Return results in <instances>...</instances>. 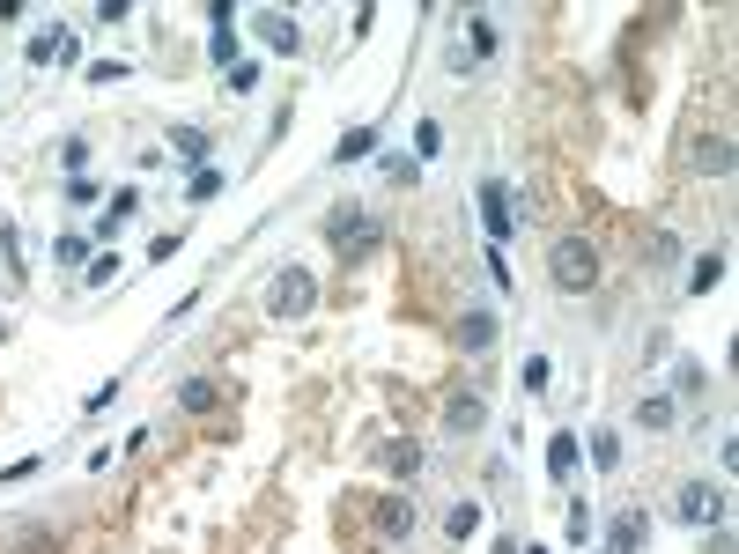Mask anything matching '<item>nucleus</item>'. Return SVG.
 I'll use <instances>...</instances> for the list:
<instances>
[{
  "label": "nucleus",
  "instance_id": "32",
  "mask_svg": "<svg viewBox=\"0 0 739 554\" xmlns=\"http://www.w3.org/2000/svg\"><path fill=\"white\" fill-rule=\"evenodd\" d=\"M533 554H540V547H533Z\"/></svg>",
  "mask_w": 739,
  "mask_h": 554
},
{
  "label": "nucleus",
  "instance_id": "31",
  "mask_svg": "<svg viewBox=\"0 0 739 554\" xmlns=\"http://www.w3.org/2000/svg\"><path fill=\"white\" fill-rule=\"evenodd\" d=\"M496 554H525V547H518V540H496Z\"/></svg>",
  "mask_w": 739,
  "mask_h": 554
},
{
  "label": "nucleus",
  "instance_id": "18",
  "mask_svg": "<svg viewBox=\"0 0 739 554\" xmlns=\"http://www.w3.org/2000/svg\"><path fill=\"white\" fill-rule=\"evenodd\" d=\"M134 215H141V193H119V200L104 207V222H97V229H104V237H119V229L134 222Z\"/></svg>",
  "mask_w": 739,
  "mask_h": 554
},
{
  "label": "nucleus",
  "instance_id": "11",
  "mask_svg": "<svg viewBox=\"0 0 739 554\" xmlns=\"http://www.w3.org/2000/svg\"><path fill=\"white\" fill-rule=\"evenodd\" d=\"M252 30H259V45H267V52H296V45H303V30L289 23V15H274V8L252 15Z\"/></svg>",
  "mask_w": 739,
  "mask_h": 554
},
{
  "label": "nucleus",
  "instance_id": "7",
  "mask_svg": "<svg viewBox=\"0 0 739 554\" xmlns=\"http://www.w3.org/2000/svg\"><path fill=\"white\" fill-rule=\"evenodd\" d=\"M481 422H488V399L481 392H451L444 399V436H473Z\"/></svg>",
  "mask_w": 739,
  "mask_h": 554
},
{
  "label": "nucleus",
  "instance_id": "23",
  "mask_svg": "<svg viewBox=\"0 0 739 554\" xmlns=\"http://www.w3.org/2000/svg\"><path fill=\"white\" fill-rule=\"evenodd\" d=\"M252 89H259V60H237L230 67V97H252Z\"/></svg>",
  "mask_w": 739,
  "mask_h": 554
},
{
  "label": "nucleus",
  "instance_id": "1",
  "mask_svg": "<svg viewBox=\"0 0 739 554\" xmlns=\"http://www.w3.org/2000/svg\"><path fill=\"white\" fill-rule=\"evenodd\" d=\"M547 281H555L562 296L599 289V244L592 237H555V252H547Z\"/></svg>",
  "mask_w": 739,
  "mask_h": 554
},
{
  "label": "nucleus",
  "instance_id": "24",
  "mask_svg": "<svg viewBox=\"0 0 739 554\" xmlns=\"http://www.w3.org/2000/svg\"><path fill=\"white\" fill-rule=\"evenodd\" d=\"M518 385H525V392H547V355H525V370H518Z\"/></svg>",
  "mask_w": 739,
  "mask_h": 554
},
{
  "label": "nucleus",
  "instance_id": "12",
  "mask_svg": "<svg viewBox=\"0 0 739 554\" xmlns=\"http://www.w3.org/2000/svg\"><path fill=\"white\" fill-rule=\"evenodd\" d=\"M377 458H385V473H392V481H422V444H407V436H392V444L377 451Z\"/></svg>",
  "mask_w": 739,
  "mask_h": 554
},
{
  "label": "nucleus",
  "instance_id": "8",
  "mask_svg": "<svg viewBox=\"0 0 739 554\" xmlns=\"http://www.w3.org/2000/svg\"><path fill=\"white\" fill-rule=\"evenodd\" d=\"M414 532V495H385V503H377V540H407Z\"/></svg>",
  "mask_w": 739,
  "mask_h": 554
},
{
  "label": "nucleus",
  "instance_id": "16",
  "mask_svg": "<svg viewBox=\"0 0 739 554\" xmlns=\"http://www.w3.org/2000/svg\"><path fill=\"white\" fill-rule=\"evenodd\" d=\"M215 399H222V385H215V377H193V385H178V407H185V414H207Z\"/></svg>",
  "mask_w": 739,
  "mask_h": 554
},
{
  "label": "nucleus",
  "instance_id": "17",
  "mask_svg": "<svg viewBox=\"0 0 739 554\" xmlns=\"http://www.w3.org/2000/svg\"><path fill=\"white\" fill-rule=\"evenodd\" d=\"M717 281H725V252H703V259H695V274H688V289H695V296H710Z\"/></svg>",
  "mask_w": 739,
  "mask_h": 554
},
{
  "label": "nucleus",
  "instance_id": "26",
  "mask_svg": "<svg viewBox=\"0 0 739 554\" xmlns=\"http://www.w3.org/2000/svg\"><path fill=\"white\" fill-rule=\"evenodd\" d=\"M222 193V178H215V170H193V185H185V200H215Z\"/></svg>",
  "mask_w": 739,
  "mask_h": 554
},
{
  "label": "nucleus",
  "instance_id": "13",
  "mask_svg": "<svg viewBox=\"0 0 739 554\" xmlns=\"http://www.w3.org/2000/svg\"><path fill=\"white\" fill-rule=\"evenodd\" d=\"M496 333H503V326H496V311H466V318H459V348H473V355L496 348Z\"/></svg>",
  "mask_w": 739,
  "mask_h": 554
},
{
  "label": "nucleus",
  "instance_id": "28",
  "mask_svg": "<svg viewBox=\"0 0 739 554\" xmlns=\"http://www.w3.org/2000/svg\"><path fill=\"white\" fill-rule=\"evenodd\" d=\"M680 259V237H673V229H658V244H651V266H673Z\"/></svg>",
  "mask_w": 739,
  "mask_h": 554
},
{
  "label": "nucleus",
  "instance_id": "20",
  "mask_svg": "<svg viewBox=\"0 0 739 554\" xmlns=\"http://www.w3.org/2000/svg\"><path fill=\"white\" fill-rule=\"evenodd\" d=\"M444 532H451V540H473V532H481V503H451Z\"/></svg>",
  "mask_w": 739,
  "mask_h": 554
},
{
  "label": "nucleus",
  "instance_id": "22",
  "mask_svg": "<svg viewBox=\"0 0 739 554\" xmlns=\"http://www.w3.org/2000/svg\"><path fill=\"white\" fill-rule=\"evenodd\" d=\"M52 259H60V266H82V259H89V237H74V229H67V237H52Z\"/></svg>",
  "mask_w": 739,
  "mask_h": 554
},
{
  "label": "nucleus",
  "instance_id": "19",
  "mask_svg": "<svg viewBox=\"0 0 739 554\" xmlns=\"http://www.w3.org/2000/svg\"><path fill=\"white\" fill-rule=\"evenodd\" d=\"M170 141H178V156H185V163H200V170H207V148H215V141H207L200 126H178Z\"/></svg>",
  "mask_w": 739,
  "mask_h": 554
},
{
  "label": "nucleus",
  "instance_id": "21",
  "mask_svg": "<svg viewBox=\"0 0 739 554\" xmlns=\"http://www.w3.org/2000/svg\"><path fill=\"white\" fill-rule=\"evenodd\" d=\"M703 385H710L703 362H680V370H673V392H680V399H703Z\"/></svg>",
  "mask_w": 739,
  "mask_h": 554
},
{
  "label": "nucleus",
  "instance_id": "27",
  "mask_svg": "<svg viewBox=\"0 0 739 554\" xmlns=\"http://www.w3.org/2000/svg\"><path fill=\"white\" fill-rule=\"evenodd\" d=\"M60 163H67V178H82V163H89V141H60Z\"/></svg>",
  "mask_w": 739,
  "mask_h": 554
},
{
  "label": "nucleus",
  "instance_id": "29",
  "mask_svg": "<svg viewBox=\"0 0 739 554\" xmlns=\"http://www.w3.org/2000/svg\"><path fill=\"white\" fill-rule=\"evenodd\" d=\"M89 82H97V89H111V82H126V60H97V67H89Z\"/></svg>",
  "mask_w": 739,
  "mask_h": 554
},
{
  "label": "nucleus",
  "instance_id": "5",
  "mask_svg": "<svg viewBox=\"0 0 739 554\" xmlns=\"http://www.w3.org/2000/svg\"><path fill=\"white\" fill-rule=\"evenodd\" d=\"M481 222H488V237H496V244L518 229V207H510V185H503V178L481 185Z\"/></svg>",
  "mask_w": 739,
  "mask_h": 554
},
{
  "label": "nucleus",
  "instance_id": "10",
  "mask_svg": "<svg viewBox=\"0 0 739 554\" xmlns=\"http://www.w3.org/2000/svg\"><path fill=\"white\" fill-rule=\"evenodd\" d=\"M695 170L703 178H732V133H703L695 141Z\"/></svg>",
  "mask_w": 739,
  "mask_h": 554
},
{
  "label": "nucleus",
  "instance_id": "4",
  "mask_svg": "<svg viewBox=\"0 0 739 554\" xmlns=\"http://www.w3.org/2000/svg\"><path fill=\"white\" fill-rule=\"evenodd\" d=\"M326 244L333 252H377V244H385V222L377 215H363V207H340V215H326Z\"/></svg>",
  "mask_w": 739,
  "mask_h": 554
},
{
  "label": "nucleus",
  "instance_id": "3",
  "mask_svg": "<svg viewBox=\"0 0 739 554\" xmlns=\"http://www.w3.org/2000/svg\"><path fill=\"white\" fill-rule=\"evenodd\" d=\"M725 503H732L725 481H688V488L673 495V518L695 525V532H710V525H725Z\"/></svg>",
  "mask_w": 739,
  "mask_h": 554
},
{
  "label": "nucleus",
  "instance_id": "15",
  "mask_svg": "<svg viewBox=\"0 0 739 554\" xmlns=\"http://www.w3.org/2000/svg\"><path fill=\"white\" fill-rule=\"evenodd\" d=\"M370 148H377V126H348V133H340V148H333V163H363Z\"/></svg>",
  "mask_w": 739,
  "mask_h": 554
},
{
  "label": "nucleus",
  "instance_id": "9",
  "mask_svg": "<svg viewBox=\"0 0 739 554\" xmlns=\"http://www.w3.org/2000/svg\"><path fill=\"white\" fill-rule=\"evenodd\" d=\"M673 422H680V399H666V392H643L636 399V429L643 436H666Z\"/></svg>",
  "mask_w": 739,
  "mask_h": 554
},
{
  "label": "nucleus",
  "instance_id": "6",
  "mask_svg": "<svg viewBox=\"0 0 739 554\" xmlns=\"http://www.w3.org/2000/svg\"><path fill=\"white\" fill-rule=\"evenodd\" d=\"M643 540H651V510H621L606 525V554H643Z\"/></svg>",
  "mask_w": 739,
  "mask_h": 554
},
{
  "label": "nucleus",
  "instance_id": "14",
  "mask_svg": "<svg viewBox=\"0 0 739 554\" xmlns=\"http://www.w3.org/2000/svg\"><path fill=\"white\" fill-rule=\"evenodd\" d=\"M577 458H584V451H577V436L562 429L555 444H547V473H555V481H570V473H577Z\"/></svg>",
  "mask_w": 739,
  "mask_h": 554
},
{
  "label": "nucleus",
  "instance_id": "25",
  "mask_svg": "<svg viewBox=\"0 0 739 554\" xmlns=\"http://www.w3.org/2000/svg\"><path fill=\"white\" fill-rule=\"evenodd\" d=\"M592 466H599V473L621 466V444H614V436H592Z\"/></svg>",
  "mask_w": 739,
  "mask_h": 554
},
{
  "label": "nucleus",
  "instance_id": "2",
  "mask_svg": "<svg viewBox=\"0 0 739 554\" xmlns=\"http://www.w3.org/2000/svg\"><path fill=\"white\" fill-rule=\"evenodd\" d=\"M311 303H318V274H311V266H281L274 289H267V318L296 326V318H311Z\"/></svg>",
  "mask_w": 739,
  "mask_h": 554
},
{
  "label": "nucleus",
  "instance_id": "30",
  "mask_svg": "<svg viewBox=\"0 0 739 554\" xmlns=\"http://www.w3.org/2000/svg\"><path fill=\"white\" fill-rule=\"evenodd\" d=\"M215 60H222V67H237V30H230V23L215 30Z\"/></svg>",
  "mask_w": 739,
  "mask_h": 554
}]
</instances>
